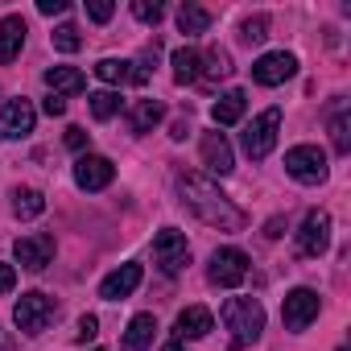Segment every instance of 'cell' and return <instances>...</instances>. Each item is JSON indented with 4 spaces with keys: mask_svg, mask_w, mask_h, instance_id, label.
Segmentation results:
<instances>
[{
    "mask_svg": "<svg viewBox=\"0 0 351 351\" xmlns=\"http://www.w3.org/2000/svg\"><path fill=\"white\" fill-rule=\"evenodd\" d=\"M186 132H191V120H173V132H169L173 141H186Z\"/></svg>",
    "mask_w": 351,
    "mask_h": 351,
    "instance_id": "cell-38",
    "label": "cell"
},
{
    "mask_svg": "<svg viewBox=\"0 0 351 351\" xmlns=\"http://www.w3.org/2000/svg\"><path fill=\"white\" fill-rule=\"evenodd\" d=\"M207 277H211V285H219V289H236V285L248 277V256H244L240 248H219V252L211 256V265H207Z\"/></svg>",
    "mask_w": 351,
    "mask_h": 351,
    "instance_id": "cell-7",
    "label": "cell"
},
{
    "mask_svg": "<svg viewBox=\"0 0 351 351\" xmlns=\"http://www.w3.org/2000/svg\"><path fill=\"white\" fill-rule=\"evenodd\" d=\"M21 46H25V21L13 13V17L0 21V66H9L21 54Z\"/></svg>",
    "mask_w": 351,
    "mask_h": 351,
    "instance_id": "cell-17",
    "label": "cell"
},
{
    "mask_svg": "<svg viewBox=\"0 0 351 351\" xmlns=\"http://www.w3.org/2000/svg\"><path fill=\"white\" fill-rule=\"evenodd\" d=\"M112 13H116V5H112V0H87V17L91 21H112Z\"/></svg>",
    "mask_w": 351,
    "mask_h": 351,
    "instance_id": "cell-32",
    "label": "cell"
},
{
    "mask_svg": "<svg viewBox=\"0 0 351 351\" xmlns=\"http://www.w3.org/2000/svg\"><path fill=\"white\" fill-rule=\"evenodd\" d=\"M38 13L42 17H58V13H66V0H38Z\"/></svg>",
    "mask_w": 351,
    "mask_h": 351,
    "instance_id": "cell-35",
    "label": "cell"
},
{
    "mask_svg": "<svg viewBox=\"0 0 351 351\" xmlns=\"http://www.w3.org/2000/svg\"><path fill=\"white\" fill-rule=\"evenodd\" d=\"M112 178H116V165L108 157H99V153H83L75 161V182H79V191H104Z\"/></svg>",
    "mask_w": 351,
    "mask_h": 351,
    "instance_id": "cell-12",
    "label": "cell"
},
{
    "mask_svg": "<svg viewBox=\"0 0 351 351\" xmlns=\"http://www.w3.org/2000/svg\"><path fill=\"white\" fill-rule=\"evenodd\" d=\"M161 351H182V347H178V343H165V347H161Z\"/></svg>",
    "mask_w": 351,
    "mask_h": 351,
    "instance_id": "cell-40",
    "label": "cell"
},
{
    "mask_svg": "<svg viewBox=\"0 0 351 351\" xmlns=\"http://www.w3.org/2000/svg\"><path fill=\"white\" fill-rule=\"evenodd\" d=\"M132 17L145 21V25H157V21L165 17V9L157 5V0H132Z\"/></svg>",
    "mask_w": 351,
    "mask_h": 351,
    "instance_id": "cell-31",
    "label": "cell"
},
{
    "mask_svg": "<svg viewBox=\"0 0 351 351\" xmlns=\"http://www.w3.org/2000/svg\"><path fill=\"white\" fill-rule=\"evenodd\" d=\"M203 165L211 173H219V178L236 169V157H232V145L223 132H203Z\"/></svg>",
    "mask_w": 351,
    "mask_h": 351,
    "instance_id": "cell-14",
    "label": "cell"
},
{
    "mask_svg": "<svg viewBox=\"0 0 351 351\" xmlns=\"http://www.w3.org/2000/svg\"><path fill=\"white\" fill-rule=\"evenodd\" d=\"M199 62H207V66L199 71V75H207V79H228V75H232V54L219 50V46L207 50V58H199Z\"/></svg>",
    "mask_w": 351,
    "mask_h": 351,
    "instance_id": "cell-25",
    "label": "cell"
},
{
    "mask_svg": "<svg viewBox=\"0 0 351 351\" xmlns=\"http://www.w3.org/2000/svg\"><path fill=\"white\" fill-rule=\"evenodd\" d=\"M13 289H17V269L0 265V293H13Z\"/></svg>",
    "mask_w": 351,
    "mask_h": 351,
    "instance_id": "cell-34",
    "label": "cell"
},
{
    "mask_svg": "<svg viewBox=\"0 0 351 351\" xmlns=\"http://www.w3.org/2000/svg\"><path fill=\"white\" fill-rule=\"evenodd\" d=\"M153 261H157V269H161L165 277L182 273V269L191 265V244H186V236H182L178 228H161V232L153 236Z\"/></svg>",
    "mask_w": 351,
    "mask_h": 351,
    "instance_id": "cell-3",
    "label": "cell"
},
{
    "mask_svg": "<svg viewBox=\"0 0 351 351\" xmlns=\"http://www.w3.org/2000/svg\"><path fill=\"white\" fill-rule=\"evenodd\" d=\"M240 38H244L248 46H261V42L269 38V17H265V13H256V17H248V21L240 25Z\"/></svg>",
    "mask_w": 351,
    "mask_h": 351,
    "instance_id": "cell-28",
    "label": "cell"
},
{
    "mask_svg": "<svg viewBox=\"0 0 351 351\" xmlns=\"http://www.w3.org/2000/svg\"><path fill=\"white\" fill-rule=\"evenodd\" d=\"M95 335H99V318H95V314H83L79 326H75V339H79V343H91Z\"/></svg>",
    "mask_w": 351,
    "mask_h": 351,
    "instance_id": "cell-33",
    "label": "cell"
},
{
    "mask_svg": "<svg viewBox=\"0 0 351 351\" xmlns=\"http://www.w3.org/2000/svg\"><path fill=\"white\" fill-rule=\"evenodd\" d=\"M281 228H285L281 219H269V228H265V236H269V240H277V236H281Z\"/></svg>",
    "mask_w": 351,
    "mask_h": 351,
    "instance_id": "cell-39",
    "label": "cell"
},
{
    "mask_svg": "<svg viewBox=\"0 0 351 351\" xmlns=\"http://www.w3.org/2000/svg\"><path fill=\"white\" fill-rule=\"evenodd\" d=\"M285 173L306 186H318V182H326V153L318 145H293L285 153Z\"/></svg>",
    "mask_w": 351,
    "mask_h": 351,
    "instance_id": "cell-4",
    "label": "cell"
},
{
    "mask_svg": "<svg viewBox=\"0 0 351 351\" xmlns=\"http://www.w3.org/2000/svg\"><path fill=\"white\" fill-rule=\"evenodd\" d=\"M318 310H322V302H318V293H314V289H306V285L289 289V293H285V302H281V318H285V326H289V330H306V326L318 318Z\"/></svg>",
    "mask_w": 351,
    "mask_h": 351,
    "instance_id": "cell-8",
    "label": "cell"
},
{
    "mask_svg": "<svg viewBox=\"0 0 351 351\" xmlns=\"http://www.w3.org/2000/svg\"><path fill=\"white\" fill-rule=\"evenodd\" d=\"M293 71H298V58L285 54V50H273V54H265V58L252 62V79H256L261 87H277V83L293 79Z\"/></svg>",
    "mask_w": 351,
    "mask_h": 351,
    "instance_id": "cell-13",
    "label": "cell"
},
{
    "mask_svg": "<svg viewBox=\"0 0 351 351\" xmlns=\"http://www.w3.org/2000/svg\"><path fill=\"white\" fill-rule=\"evenodd\" d=\"M169 62H173V83H195L199 71H203V62H199V54L191 46H178Z\"/></svg>",
    "mask_w": 351,
    "mask_h": 351,
    "instance_id": "cell-22",
    "label": "cell"
},
{
    "mask_svg": "<svg viewBox=\"0 0 351 351\" xmlns=\"http://www.w3.org/2000/svg\"><path fill=\"white\" fill-rule=\"evenodd\" d=\"M50 42H54V50H62V54H75V50L83 46V38H79V25H71V21H62V25L50 34Z\"/></svg>",
    "mask_w": 351,
    "mask_h": 351,
    "instance_id": "cell-27",
    "label": "cell"
},
{
    "mask_svg": "<svg viewBox=\"0 0 351 351\" xmlns=\"http://www.w3.org/2000/svg\"><path fill=\"white\" fill-rule=\"evenodd\" d=\"M42 112H46V116H62V112H66V99H62V95H46Z\"/></svg>",
    "mask_w": 351,
    "mask_h": 351,
    "instance_id": "cell-36",
    "label": "cell"
},
{
    "mask_svg": "<svg viewBox=\"0 0 351 351\" xmlns=\"http://www.w3.org/2000/svg\"><path fill=\"white\" fill-rule=\"evenodd\" d=\"M87 104H91V116H95V120H112V116L120 112V95H116V91H91Z\"/></svg>",
    "mask_w": 351,
    "mask_h": 351,
    "instance_id": "cell-26",
    "label": "cell"
},
{
    "mask_svg": "<svg viewBox=\"0 0 351 351\" xmlns=\"http://www.w3.org/2000/svg\"><path fill=\"white\" fill-rule=\"evenodd\" d=\"M54 314H58V306H54V298H46V293H21L17 298V310H13V318H17V330H25V335H42L50 322H54Z\"/></svg>",
    "mask_w": 351,
    "mask_h": 351,
    "instance_id": "cell-5",
    "label": "cell"
},
{
    "mask_svg": "<svg viewBox=\"0 0 351 351\" xmlns=\"http://www.w3.org/2000/svg\"><path fill=\"white\" fill-rule=\"evenodd\" d=\"M277 128H281V108L261 112V116L244 128V153H248L252 161L269 157V153H273V145H277Z\"/></svg>",
    "mask_w": 351,
    "mask_h": 351,
    "instance_id": "cell-6",
    "label": "cell"
},
{
    "mask_svg": "<svg viewBox=\"0 0 351 351\" xmlns=\"http://www.w3.org/2000/svg\"><path fill=\"white\" fill-rule=\"evenodd\" d=\"M13 211H17V219H38V215L46 211L42 191H17V195H13Z\"/></svg>",
    "mask_w": 351,
    "mask_h": 351,
    "instance_id": "cell-24",
    "label": "cell"
},
{
    "mask_svg": "<svg viewBox=\"0 0 351 351\" xmlns=\"http://www.w3.org/2000/svg\"><path fill=\"white\" fill-rule=\"evenodd\" d=\"M330 141H335V153H351V120L343 112L330 120Z\"/></svg>",
    "mask_w": 351,
    "mask_h": 351,
    "instance_id": "cell-30",
    "label": "cell"
},
{
    "mask_svg": "<svg viewBox=\"0 0 351 351\" xmlns=\"http://www.w3.org/2000/svg\"><path fill=\"white\" fill-rule=\"evenodd\" d=\"M34 104L29 99H9L5 108H0V141H17V136H29L34 132Z\"/></svg>",
    "mask_w": 351,
    "mask_h": 351,
    "instance_id": "cell-10",
    "label": "cell"
},
{
    "mask_svg": "<svg viewBox=\"0 0 351 351\" xmlns=\"http://www.w3.org/2000/svg\"><path fill=\"white\" fill-rule=\"evenodd\" d=\"M161 116H165V108L157 99H136L128 112V124H132V132H149L153 124H161Z\"/></svg>",
    "mask_w": 351,
    "mask_h": 351,
    "instance_id": "cell-21",
    "label": "cell"
},
{
    "mask_svg": "<svg viewBox=\"0 0 351 351\" xmlns=\"http://www.w3.org/2000/svg\"><path fill=\"white\" fill-rule=\"evenodd\" d=\"M211 330H215V314L207 306H186L178 314V322H173V335H178V339H203Z\"/></svg>",
    "mask_w": 351,
    "mask_h": 351,
    "instance_id": "cell-16",
    "label": "cell"
},
{
    "mask_svg": "<svg viewBox=\"0 0 351 351\" xmlns=\"http://www.w3.org/2000/svg\"><path fill=\"white\" fill-rule=\"evenodd\" d=\"M330 248V215L326 211H306L298 228V252L302 256H322Z\"/></svg>",
    "mask_w": 351,
    "mask_h": 351,
    "instance_id": "cell-9",
    "label": "cell"
},
{
    "mask_svg": "<svg viewBox=\"0 0 351 351\" xmlns=\"http://www.w3.org/2000/svg\"><path fill=\"white\" fill-rule=\"evenodd\" d=\"M13 256H17V265L21 269H46L50 261H54V236H46V232H34V236H21L17 244H13Z\"/></svg>",
    "mask_w": 351,
    "mask_h": 351,
    "instance_id": "cell-11",
    "label": "cell"
},
{
    "mask_svg": "<svg viewBox=\"0 0 351 351\" xmlns=\"http://www.w3.org/2000/svg\"><path fill=\"white\" fill-rule=\"evenodd\" d=\"M178 195H182V207H191L207 228H219V232H240L248 219H244V211L211 182V178H203V173H182L178 178Z\"/></svg>",
    "mask_w": 351,
    "mask_h": 351,
    "instance_id": "cell-1",
    "label": "cell"
},
{
    "mask_svg": "<svg viewBox=\"0 0 351 351\" xmlns=\"http://www.w3.org/2000/svg\"><path fill=\"white\" fill-rule=\"evenodd\" d=\"M244 108H248V95H244V91H228V95H219V99H215L211 120H215L219 128L240 124V120H244Z\"/></svg>",
    "mask_w": 351,
    "mask_h": 351,
    "instance_id": "cell-19",
    "label": "cell"
},
{
    "mask_svg": "<svg viewBox=\"0 0 351 351\" xmlns=\"http://www.w3.org/2000/svg\"><path fill=\"white\" fill-rule=\"evenodd\" d=\"M66 145H71L75 153H83V149H87V132H83V128H66Z\"/></svg>",
    "mask_w": 351,
    "mask_h": 351,
    "instance_id": "cell-37",
    "label": "cell"
},
{
    "mask_svg": "<svg viewBox=\"0 0 351 351\" xmlns=\"http://www.w3.org/2000/svg\"><path fill=\"white\" fill-rule=\"evenodd\" d=\"M46 87H50V95H79L87 87V79H83L79 66H50L46 71Z\"/></svg>",
    "mask_w": 351,
    "mask_h": 351,
    "instance_id": "cell-18",
    "label": "cell"
},
{
    "mask_svg": "<svg viewBox=\"0 0 351 351\" xmlns=\"http://www.w3.org/2000/svg\"><path fill=\"white\" fill-rule=\"evenodd\" d=\"M178 29H182L186 38H199V34L211 29V13H207L203 5H182V9H178Z\"/></svg>",
    "mask_w": 351,
    "mask_h": 351,
    "instance_id": "cell-23",
    "label": "cell"
},
{
    "mask_svg": "<svg viewBox=\"0 0 351 351\" xmlns=\"http://www.w3.org/2000/svg\"><path fill=\"white\" fill-rule=\"evenodd\" d=\"M141 265H120L116 273H108L104 281H99V298H108V302H120V298H128L136 285H141Z\"/></svg>",
    "mask_w": 351,
    "mask_h": 351,
    "instance_id": "cell-15",
    "label": "cell"
},
{
    "mask_svg": "<svg viewBox=\"0 0 351 351\" xmlns=\"http://www.w3.org/2000/svg\"><path fill=\"white\" fill-rule=\"evenodd\" d=\"M153 330H157V318H153V314H136V318L128 322V330H124L120 351H145V347L153 343Z\"/></svg>",
    "mask_w": 351,
    "mask_h": 351,
    "instance_id": "cell-20",
    "label": "cell"
},
{
    "mask_svg": "<svg viewBox=\"0 0 351 351\" xmlns=\"http://www.w3.org/2000/svg\"><path fill=\"white\" fill-rule=\"evenodd\" d=\"M128 66H132V62H120V58H99V62H95V75H99L104 83H124V79H128Z\"/></svg>",
    "mask_w": 351,
    "mask_h": 351,
    "instance_id": "cell-29",
    "label": "cell"
},
{
    "mask_svg": "<svg viewBox=\"0 0 351 351\" xmlns=\"http://www.w3.org/2000/svg\"><path fill=\"white\" fill-rule=\"evenodd\" d=\"M223 326L232 330V347H248L265 330V306L256 298H228L223 302Z\"/></svg>",
    "mask_w": 351,
    "mask_h": 351,
    "instance_id": "cell-2",
    "label": "cell"
}]
</instances>
